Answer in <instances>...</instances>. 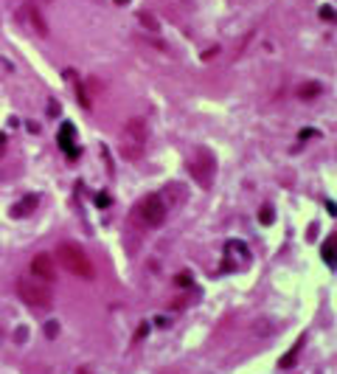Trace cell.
I'll return each mask as SVG.
<instances>
[{
  "label": "cell",
  "mask_w": 337,
  "mask_h": 374,
  "mask_svg": "<svg viewBox=\"0 0 337 374\" xmlns=\"http://www.w3.org/2000/svg\"><path fill=\"white\" fill-rule=\"evenodd\" d=\"M57 259L62 262V268L68 270V273L79 276V279H85V282H90V279L96 276V268H93V262H90V256H87L76 242H59L57 245Z\"/></svg>",
  "instance_id": "obj_1"
},
{
  "label": "cell",
  "mask_w": 337,
  "mask_h": 374,
  "mask_svg": "<svg viewBox=\"0 0 337 374\" xmlns=\"http://www.w3.org/2000/svg\"><path fill=\"white\" fill-rule=\"evenodd\" d=\"M146 141H149V124L146 118H129L121 130V155L127 161H138L144 155Z\"/></svg>",
  "instance_id": "obj_2"
},
{
  "label": "cell",
  "mask_w": 337,
  "mask_h": 374,
  "mask_svg": "<svg viewBox=\"0 0 337 374\" xmlns=\"http://www.w3.org/2000/svg\"><path fill=\"white\" fill-rule=\"evenodd\" d=\"M17 296L26 307L31 310H51V304H54V293H51V284L40 282L34 276H23L17 279Z\"/></svg>",
  "instance_id": "obj_3"
},
{
  "label": "cell",
  "mask_w": 337,
  "mask_h": 374,
  "mask_svg": "<svg viewBox=\"0 0 337 374\" xmlns=\"http://www.w3.org/2000/svg\"><path fill=\"white\" fill-rule=\"evenodd\" d=\"M166 214H169V205L163 203L160 194H146L144 200H138V205L132 208V217H135L138 225L144 228H158L166 222Z\"/></svg>",
  "instance_id": "obj_4"
},
{
  "label": "cell",
  "mask_w": 337,
  "mask_h": 374,
  "mask_svg": "<svg viewBox=\"0 0 337 374\" xmlns=\"http://www.w3.org/2000/svg\"><path fill=\"white\" fill-rule=\"evenodd\" d=\"M17 23H20L26 31H34L37 37H48V23L43 20V15H40L37 6H23L20 12H17Z\"/></svg>",
  "instance_id": "obj_5"
},
{
  "label": "cell",
  "mask_w": 337,
  "mask_h": 374,
  "mask_svg": "<svg viewBox=\"0 0 337 374\" xmlns=\"http://www.w3.org/2000/svg\"><path fill=\"white\" fill-rule=\"evenodd\" d=\"M31 276L40 279V282H45V284L54 282V279H57V262H54V256L37 254L34 259H31Z\"/></svg>",
  "instance_id": "obj_6"
},
{
  "label": "cell",
  "mask_w": 337,
  "mask_h": 374,
  "mask_svg": "<svg viewBox=\"0 0 337 374\" xmlns=\"http://www.w3.org/2000/svg\"><path fill=\"white\" fill-rule=\"evenodd\" d=\"M37 203H40V197L37 194H29V197H23L20 203L12 205V217H26V214H31L37 208Z\"/></svg>",
  "instance_id": "obj_7"
},
{
  "label": "cell",
  "mask_w": 337,
  "mask_h": 374,
  "mask_svg": "<svg viewBox=\"0 0 337 374\" xmlns=\"http://www.w3.org/2000/svg\"><path fill=\"white\" fill-rule=\"evenodd\" d=\"M71 135H73V127H71V124H65V127H62V135H59V144H62V149H65V152H68V155H76V149H73V141H71Z\"/></svg>",
  "instance_id": "obj_8"
},
{
  "label": "cell",
  "mask_w": 337,
  "mask_h": 374,
  "mask_svg": "<svg viewBox=\"0 0 337 374\" xmlns=\"http://www.w3.org/2000/svg\"><path fill=\"white\" fill-rule=\"evenodd\" d=\"M138 20L144 23V26H149L152 31H158V23H155V17H152V15H146V12H141V15H138Z\"/></svg>",
  "instance_id": "obj_9"
},
{
  "label": "cell",
  "mask_w": 337,
  "mask_h": 374,
  "mask_svg": "<svg viewBox=\"0 0 337 374\" xmlns=\"http://www.w3.org/2000/svg\"><path fill=\"white\" fill-rule=\"evenodd\" d=\"M45 332H48V338H54V335H57L59 332V326H57V321H51L48 326H45Z\"/></svg>",
  "instance_id": "obj_10"
},
{
  "label": "cell",
  "mask_w": 337,
  "mask_h": 374,
  "mask_svg": "<svg viewBox=\"0 0 337 374\" xmlns=\"http://www.w3.org/2000/svg\"><path fill=\"white\" fill-rule=\"evenodd\" d=\"M3 144H6V135H0V152H3Z\"/></svg>",
  "instance_id": "obj_11"
},
{
  "label": "cell",
  "mask_w": 337,
  "mask_h": 374,
  "mask_svg": "<svg viewBox=\"0 0 337 374\" xmlns=\"http://www.w3.org/2000/svg\"><path fill=\"white\" fill-rule=\"evenodd\" d=\"M115 3H127V0H115Z\"/></svg>",
  "instance_id": "obj_12"
},
{
  "label": "cell",
  "mask_w": 337,
  "mask_h": 374,
  "mask_svg": "<svg viewBox=\"0 0 337 374\" xmlns=\"http://www.w3.org/2000/svg\"><path fill=\"white\" fill-rule=\"evenodd\" d=\"M79 374H87V371H82V368H79Z\"/></svg>",
  "instance_id": "obj_13"
}]
</instances>
